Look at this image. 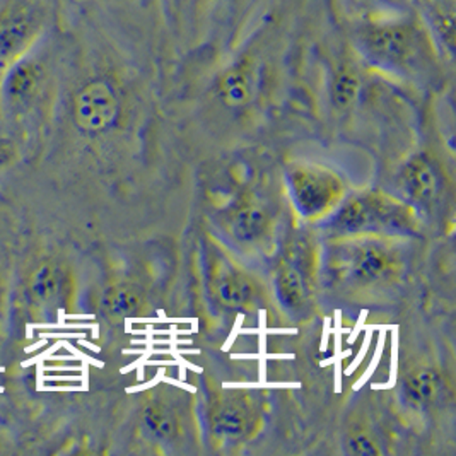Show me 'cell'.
I'll return each instance as SVG.
<instances>
[{"label": "cell", "mask_w": 456, "mask_h": 456, "mask_svg": "<svg viewBox=\"0 0 456 456\" xmlns=\"http://www.w3.org/2000/svg\"><path fill=\"white\" fill-rule=\"evenodd\" d=\"M69 294V275L61 265L43 264L28 281V299L42 314L55 312Z\"/></svg>", "instance_id": "9c48e42d"}, {"label": "cell", "mask_w": 456, "mask_h": 456, "mask_svg": "<svg viewBox=\"0 0 456 456\" xmlns=\"http://www.w3.org/2000/svg\"><path fill=\"white\" fill-rule=\"evenodd\" d=\"M275 292L281 305L288 310L299 308L306 299L305 277L294 265H284L275 279Z\"/></svg>", "instance_id": "ac0fdd59"}, {"label": "cell", "mask_w": 456, "mask_h": 456, "mask_svg": "<svg viewBox=\"0 0 456 456\" xmlns=\"http://www.w3.org/2000/svg\"><path fill=\"white\" fill-rule=\"evenodd\" d=\"M62 16L59 24L20 61L7 67L0 79L2 122L18 130L42 124L59 104L62 86Z\"/></svg>", "instance_id": "3957f363"}, {"label": "cell", "mask_w": 456, "mask_h": 456, "mask_svg": "<svg viewBox=\"0 0 456 456\" xmlns=\"http://www.w3.org/2000/svg\"><path fill=\"white\" fill-rule=\"evenodd\" d=\"M214 433L224 439H241L248 435V412L234 403H224L212 415Z\"/></svg>", "instance_id": "e0dca14e"}, {"label": "cell", "mask_w": 456, "mask_h": 456, "mask_svg": "<svg viewBox=\"0 0 456 456\" xmlns=\"http://www.w3.org/2000/svg\"><path fill=\"white\" fill-rule=\"evenodd\" d=\"M18 161V147L12 139L0 135V173L14 167Z\"/></svg>", "instance_id": "44dd1931"}, {"label": "cell", "mask_w": 456, "mask_h": 456, "mask_svg": "<svg viewBox=\"0 0 456 456\" xmlns=\"http://www.w3.org/2000/svg\"><path fill=\"white\" fill-rule=\"evenodd\" d=\"M2 74H4V72H0V79H2ZM0 122H2V106H0Z\"/></svg>", "instance_id": "7402d4cb"}, {"label": "cell", "mask_w": 456, "mask_h": 456, "mask_svg": "<svg viewBox=\"0 0 456 456\" xmlns=\"http://www.w3.org/2000/svg\"><path fill=\"white\" fill-rule=\"evenodd\" d=\"M443 388L441 376L435 370L420 368L415 370L403 379V398L414 407H426L435 402L436 396Z\"/></svg>", "instance_id": "4fadbf2b"}, {"label": "cell", "mask_w": 456, "mask_h": 456, "mask_svg": "<svg viewBox=\"0 0 456 456\" xmlns=\"http://www.w3.org/2000/svg\"><path fill=\"white\" fill-rule=\"evenodd\" d=\"M347 444H349V453L355 456H378L381 453L376 443L366 433H354L349 436Z\"/></svg>", "instance_id": "ffe728a7"}, {"label": "cell", "mask_w": 456, "mask_h": 456, "mask_svg": "<svg viewBox=\"0 0 456 456\" xmlns=\"http://www.w3.org/2000/svg\"><path fill=\"white\" fill-rule=\"evenodd\" d=\"M214 290L228 308H243L253 297V286L234 270H221L214 281Z\"/></svg>", "instance_id": "5bb4252c"}, {"label": "cell", "mask_w": 456, "mask_h": 456, "mask_svg": "<svg viewBox=\"0 0 456 456\" xmlns=\"http://www.w3.org/2000/svg\"><path fill=\"white\" fill-rule=\"evenodd\" d=\"M402 188L415 204H429L437 193V176L422 156L411 159L402 169Z\"/></svg>", "instance_id": "8fae6325"}, {"label": "cell", "mask_w": 456, "mask_h": 456, "mask_svg": "<svg viewBox=\"0 0 456 456\" xmlns=\"http://www.w3.org/2000/svg\"><path fill=\"white\" fill-rule=\"evenodd\" d=\"M448 62L455 63L456 0H412Z\"/></svg>", "instance_id": "ba28073f"}, {"label": "cell", "mask_w": 456, "mask_h": 456, "mask_svg": "<svg viewBox=\"0 0 456 456\" xmlns=\"http://www.w3.org/2000/svg\"><path fill=\"white\" fill-rule=\"evenodd\" d=\"M288 187L294 208L306 219L325 216L344 197L340 178L323 167H292L288 173Z\"/></svg>", "instance_id": "8992f818"}, {"label": "cell", "mask_w": 456, "mask_h": 456, "mask_svg": "<svg viewBox=\"0 0 456 456\" xmlns=\"http://www.w3.org/2000/svg\"><path fill=\"white\" fill-rule=\"evenodd\" d=\"M342 24L354 50L379 74L435 84L444 77L446 69L453 67L443 57L415 7L373 18H342Z\"/></svg>", "instance_id": "7a4b0ae2"}, {"label": "cell", "mask_w": 456, "mask_h": 456, "mask_svg": "<svg viewBox=\"0 0 456 456\" xmlns=\"http://www.w3.org/2000/svg\"><path fill=\"white\" fill-rule=\"evenodd\" d=\"M63 2L76 4L94 11L98 16H102L104 21L110 22L126 38L152 50L156 55L154 18H152L154 0H63Z\"/></svg>", "instance_id": "52a82bcc"}, {"label": "cell", "mask_w": 456, "mask_h": 456, "mask_svg": "<svg viewBox=\"0 0 456 456\" xmlns=\"http://www.w3.org/2000/svg\"><path fill=\"white\" fill-rule=\"evenodd\" d=\"M394 269L392 251L376 243H364L354 249L347 264V275L355 282L371 284L387 277Z\"/></svg>", "instance_id": "30bf717a"}, {"label": "cell", "mask_w": 456, "mask_h": 456, "mask_svg": "<svg viewBox=\"0 0 456 456\" xmlns=\"http://www.w3.org/2000/svg\"><path fill=\"white\" fill-rule=\"evenodd\" d=\"M144 297L141 290L130 284H115L104 289L102 310L111 318H128L142 312Z\"/></svg>", "instance_id": "7c38bea8"}, {"label": "cell", "mask_w": 456, "mask_h": 456, "mask_svg": "<svg viewBox=\"0 0 456 456\" xmlns=\"http://www.w3.org/2000/svg\"><path fill=\"white\" fill-rule=\"evenodd\" d=\"M333 228L344 232H359L373 229L407 231L414 219L411 208L379 193H366L349 200L333 217Z\"/></svg>", "instance_id": "5b68a950"}, {"label": "cell", "mask_w": 456, "mask_h": 456, "mask_svg": "<svg viewBox=\"0 0 456 456\" xmlns=\"http://www.w3.org/2000/svg\"><path fill=\"white\" fill-rule=\"evenodd\" d=\"M342 18H373L412 9V0H337Z\"/></svg>", "instance_id": "9a60e30c"}, {"label": "cell", "mask_w": 456, "mask_h": 456, "mask_svg": "<svg viewBox=\"0 0 456 456\" xmlns=\"http://www.w3.org/2000/svg\"><path fill=\"white\" fill-rule=\"evenodd\" d=\"M62 7V0H0V72L42 42Z\"/></svg>", "instance_id": "277c9868"}, {"label": "cell", "mask_w": 456, "mask_h": 456, "mask_svg": "<svg viewBox=\"0 0 456 456\" xmlns=\"http://www.w3.org/2000/svg\"><path fill=\"white\" fill-rule=\"evenodd\" d=\"M269 0H154L158 65L191 76L221 59Z\"/></svg>", "instance_id": "6da1fadb"}, {"label": "cell", "mask_w": 456, "mask_h": 456, "mask_svg": "<svg viewBox=\"0 0 456 456\" xmlns=\"http://www.w3.org/2000/svg\"><path fill=\"white\" fill-rule=\"evenodd\" d=\"M142 428L145 435L156 441H169L178 433L176 417L159 402L147 403L142 411Z\"/></svg>", "instance_id": "d6986e66"}, {"label": "cell", "mask_w": 456, "mask_h": 456, "mask_svg": "<svg viewBox=\"0 0 456 456\" xmlns=\"http://www.w3.org/2000/svg\"><path fill=\"white\" fill-rule=\"evenodd\" d=\"M267 224H269L267 212L253 202L241 204L234 210L231 219V228L240 241L258 240L265 232Z\"/></svg>", "instance_id": "2e32d148"}]
</instances>
